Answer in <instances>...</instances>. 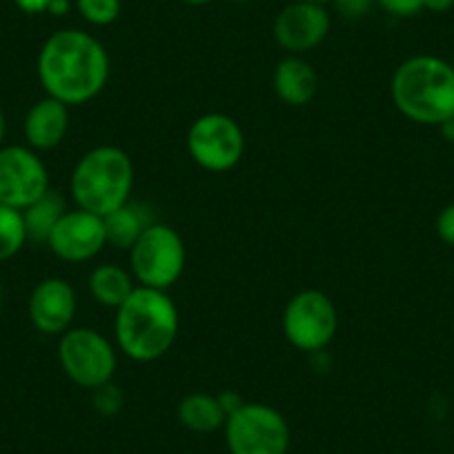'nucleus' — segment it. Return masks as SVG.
Wrapping results in <instances>:
<instances>
[{"instance_id":"2","label":"nucleus","mask_w":454,"mask_h":454,"mask_svg":"<svg viewBox=\"0 0 454 454\" xmlns=\"http://www.w3.org/2000/svg\"><path fill=\"white\" fill-rule=\"evenodd\" d=\"M116 343L128 359L152 364L169 352L178 336V309L168 292L137 286L116 309Z\"/></svg>"},{"instance_id":"5","label":"nucleus","mask_w":454,"mask_h":454,"mask_svg":"<svg viewBox=\"0 0 454 454\" xmlns=\"http://www.w3.org/2000/svg\"><path fill=\"white\" fill-rule=\"evenodd\" d=\"M185 243L174 227L150 223L129 250L132 277L138 286L163 290L172 287L185 270Z\"/></svg>"},{"instance_id":"24","label":"nucleus","mask_w":454,"mask_h":454,"mask_svg":"<svg viewBox=\"0 0 454 454\" xmlns=\"http://www.w3.org/2000/svg\"><path fill=\"white\" fill-rule=\"evenodd\" d=\"M374 3L395 19H412L419 12H423L421 0H374Z\"/></svg>"},{"instance_id":"8","label":"nucleus","mask_w":454,"mask_h":454,"mask_svg":"<svg viewBox=\"0 0 454 454\" xmlns=\"http://www.w3.org/2000/svg\"><path fill=\"white\" fill-rule=\"evenodd\" d=\"M59 361L63 372L87 390L112 383L116 372V352L112 343L91 327H74L60 336Z\"/></svg>"},{"instance_id":"25","label":"nucleus","mask_w":454,"mask_h":454,"mask_svg":"<svg viewBox=\"0 0 454 454\" xmlns=\"http://www.w3.org/2000/svg\"><path fill=\"white\" fill-rule=\"evenodd\" d=\"M436 234L445 246L454 247V203L445 205L436 216Z\"/></svg>"},{"instance_id":"13","label":"nucleus","mask_w":454,"mask_h":454,"mask_svg":"<svg viewBox=\"0 0 454 454\" xmlns=\"http://www.w3.org/2000/svg\"><path fill=\"white\" fill-rule=\"evenodd\" d=\"M76 317V292L63 278H45L29 296V321L43 334H65Z\"/></svg>"},{"instance_id":"1","label":"nucleus","mask_w":454,"mask_h":454,"mask_svg":"<svg viewBox=\"0 0 454 454\" xmlns=\"http://www.w3.org/2000/svg\"><path fill=\"white\" fill-rule=\"evenodd\" d=\"M109 54L103 43L82 29L54 32L38 54V81L47 96L67 107L85 105L105 90Z\"/></svg>"},{"instance_id":"20","label":"nucleus","mask_w":454,"mask_h":454,"mask_svg":"<svg viewBox=\"0 0 454 454\" xmlns=\"http://www.w3.org/2000/svg\"><path fill=\"white\" fill-rule=\"evenodd\" d=\"M27 243V227L20 209L0 203V263L19 254Z\"/></svg>"},{"instance_id":"22","label":"nucleus","mask_w":454,"mask_h":454,"mask_svg":"<svg viewBox=\"0 0 454 454\" xmlns=\"http://www.w3.org/2000/svg\"><path fill=\"white\" fill-rule=\"evenodd\" d=\"M94 405L100 414H116L123 408V395L112 383H105L94 390Z\"/></svg>"},{"instance_id":"33","label":"nucleus","mask_w":454,"mask_h":454,"mask_svg":"<svg viewBox=\"0 0 454 454\" xmlns=\"http://www.w3.org/2000/svg\"><path fill=\"white\" fill-rule=\"evenodd\" d=\"M0 303H3V287H0Z\"/></svg>"},{"instance_id":"17","label":"nucleus","mask_w":454,"mask_h":454,"mask_svg":"<svg viewBox=\"0 0 454 454\" xmlns=\"http://www.w3.org/2000/svg\"><path fill=\"white\" fill-rule=\"evenodd\" d=\"M137 278L128 272V270L119 268V265L105 263L91 272L90 277V292L94 296L96 303L105 305V308L119 309L125 301L129 299L137 286Z\"/></svg>"},{"instance_id":"15","label":"nucleus","mask_w":454,"mask_h":454,"mask_svg":"<svg viewBox=\"0 0 454 454\" xmlns=\"http://www.w3.org/2000/svg\"><path fill=\"white\" fill-rule=\"evenodd\" d=\"M274 91L290 107H303L312 103L318 91V76L312 65L301 56H287L274 69Z\"/></svg>"},{"instance_id":"23","label":"nucleus","mask_w":454,"mask_h":454,"mask_svg":"<svg viewBox=\"0 0 454 454\" xmlns=\"http://www.w3.org/2000/svg\"><path fill=\"white\" fill-rule=\"evenodd\" d=\"M336 14L346 20H361L377 5L374 0H332Z\"/></svg>"},{"instance_id":"18","label":"nucleus","mask_w":454,"mask_h":454,"mask_svg":"<svg viewBox=\"0 0 454 454\" xmlns=\"http://www.w3.org/2000/svg\"><path fill=\"white\" fill-rule=\"evenodd\" d=\"M105 234H107V246L121 247V250H132L134 243L141 239L145 232L150 221H147L145 212L137 205L125 203L123 207L114 209L112 214L103 218Z\"/></svg>"},{"instance_id":"30","label":"nucleus","mask_w":454,"mask_h":454,"mask_svg":"<svg viewBox=\"0 0 454 454\" xmlns=\"http://www.w3.org/2000/svg\"><path fill=\"white\" fill-rule=\"evenodd\" d=\"M5 132H7L5 114H3V109H0V143H3V138H5Z\"/></svg>"},{"instance_id":"31","label":"nucleus","mask_w":454,"mask_h":454,"mask_svg":"<svg viewBox=\"0 0 454 454\" xmlns=\"http://www.w3.org/2000/svg\"><path fill=\"white\" fill-rule=\"evenodd\" d=\"M183 3L192 7H203V5H209V3H214V0H183Z\"/></svg>"},{"instance_id":"29","label":"nucleus","mask_w":454,"mask_h":454,"mask_svg":"<svg viewBox=\"0 0 454 454\" xmlns=\"http://www.w3.org/2000/svg\"><path fill=\"white\" fill-rule=\"evenodd\" d=\"M441 132H443V137L448 138V141H454V119L441 125Z\"/></svg>"},{"instance_id":"26","label":"nucleus","mask_w":454,"mask_h":454,"mask_svg":"<svg viewBox=\"0 0 454 454\" xmlns=\"http://www.w3.org/2000/svg\"><path fill=\"white\" fill-rule=\"evenodd\" d=\"M14 3L23 14H29V16L45 14L51 5V0H14Z\"/></svg>"},{"instance_id":"34","label":"nucleus","mask_w":454,"mask_h":454,"mask_svg":"<svg viewBox=\"0 0 454 454\" xmlns=\"http://www.w3.org/2000/svg\"><path fill=\"white\" fill-rule=\"evenodd\" d=\"M452 67H454V56H452Z\"/></svg>"},{"instance_id":"21","label":"nucleus","mask_w":454,"mask_h":454,"mask_svg":"<svg viewBox=\"0 0 454 454\" xmlns=\"http://www.w3.org/2000/svg\"><path fill=\"white\" fill-rule=\"evenodd\" d=\"M76 12L85 23L94 25V27H107V25L116 23L121 16V0H76Z\"/></svg>"},{"instance_id":"19","label":"nucleus","mask_w":454,"mask_h":454,"mask_svg":"<svg viewBox=\"0 0 454 454\" xmlns=\"http://www.w3.org/2000/svg\"><path fill=\"white\" fill-rule=\"evenodd\" d=\"M67 212L65 207L63 196L56 194V192H47L43 194L36 203H32L29 207L23 209L25 227H27V239L38 243H47L51 230L56 227V223L63 218V214Z\"/></svg>"},{"instance_id":"7","label":"nucleus","mask_w":454,"mask_h":454,"mask_svg":"<svg viewBox=\"0 0 454 454\" xmlns=\"http://www.w3.org/2000/svg\"><path fill=\"white\" fill-rule=\"evenodd\" d=\"M187 150L199 168L214 174L230 172L246 154V134L227 114H203L187 132Z\"/></svg>"},{"instance_id":"9","label":"nucleus","mask_w":454,"mask_h":454,"mask_svg":"<svg viewBox=\"0 0 454 454\" xmlns=\"http://www.w3.org/2000/svg\"><path fill=\"white\" fill-rule=\"evenodd\" d=\"M339 312L327 294L303 290L292 296L283 312V334L301 352H318L334 340Z\"/></svg>"},{"instance_id":"4","label":"nucleus","mask_w":454,"mask_h":454,"mask_svg":"<svg viewBox=\"0 0 454 454\" xmlns=\"http://www.w3.org/2000/svg\"><path fill=\"white\" fill-rule=\"evenodd\" d=\"M69 187L76 207L105 218L129 203L134 187L132 159L121 147H94L76 163Z\"/></svg>"},{"instance_id":"35","label":"nucleus","mask_w":454,"mask_h":454,"mask_svg":"<svg viewBox=\"0 0 454 454\" xmlns=\"http://www.w3.org/2000/svg\"><path fill=\"white\" fill-rule=\"evenodd\" d=\"M452 396H454V392H452Z\"/></svg>"},{"instance_id":"14","label":"nucleus","mask_w":454,"mask_h":454,"mask_svg":"<svg viewBox=\"0 0 454 454\" xmlns=\"http://www.w3.org/2000/svg\"><path fill=\"white\" fill-rule=\"evenodd\" d=\"M69 129V107L60 100L45 96L25 116L23 132L32 150H54L65 141Z\"/></svg>"},{"instance_id":"3","label":"nucleus","mask_w":454,"mask_h":454,"mask_svg":"<svg viewBox=\"0 0 454 454\" xmlns=\"http://www.w3.org/2000/svg\"><path fill=\"white\" fill-rule=\"evenodd\" d=\"M395 107L405 119L441 128L454 119V67L439 56H412L395 69L390 82Z\"/></svg>"},{"instance_id":"10","label":"nucleus","mask_w":454,"mask_h":454,"mask_svg":"<svg viewBox=\"0 0 454 454\" xmlns=\"http://www.w3.org/2000/svg\"><path fill=\"white\" fill-rule=\"evenodd\" d=\"M50 192V174L32 147H0V203L20 209Z\"/></svg>"},{"instance_id":"32","label":"nucleus","mask_w":454,"mask_h":454,"mask_svg":"<svg viewBox=\"0 0 454 454\" xmlns=\"http://www.w3.org/2000/svg\"><path fill=\"white\" fill-rule=\"evenodd\" d=\"M301 3H314V5H330L332 0H301Z\"/></svg>"},{"instance_id":"27","label":"nucleus","mask_w":454,"mask_h":454,"mask_svg":"<svg viewBox=\"0 0 454 454\" xmlns=\"http://www.w3.org/2000/svg\"><path fill=\"white\" fill-rule=\"evenodd\" d=\"M423 10L432 12V14H445L454 7V0H421Z\"/></svg>"},{"instance_id":"11","label":"nucleus","mask_w":454,"mask_h":454,"mask_svg":"<svg viewBox=\"0 0 454 454\" xmlns=\"http://www.w3.org/2000/svg\"><path fill=\"white\" fill-rule=\"evenodd\" d=\"M332 27V16L325 5L294 0L283 7L272 25V36L281 50L290 56L308 54L317 50L327 38Z\"/></svg>"},{"instance_id":"16","label":"nucleus","mask_w":454,"mask_h":454,"mask_svg":"<svg viewBox=\"0 0 454 454\" xmlns=\"http://www.w3.org/2000/svg\"><path fill=\"white\" fill-rule=\"evenodd\" d=\"M178 421L187 430L207 434V432H216L225 427L227 414L223 410L218 395L194 392V395L183 396V401L178 403Z\"/></svg>"},{"instance_id":"6","label":"nucleus","mask_w":454,"mask_h":454,"mask_svg":"<svg viewBox=\"0 0 454 454\" xmlns=\"http://www.w3.org/2000/svg\"><path fill=\"white\" fill-rule=\"evenodd\" d=\"M225 443L230 454H287L290 426L272 405L243 403L227 417Z\"/></svg>"},{"instance_id":"28","label":"nucleus","mask_w":454,"mask_h":454,"mask_svg":"<svg viewBox=\"0 0 454 454\" xmlns=\"http://www.w3.org/2000/svg\"><path fill=\"white\" fill-rule=\"evenodd\" d=\"M69 7H72V3H69V0H51V5L47 12L54 16H65L69 12Z\"/></svg>"},{"instance_id":"12","label":"nucleus","mask_w":454,"mask_h":454,"mask_svg":"<svg viewBox=\"0 0 454 454\" xmlns=\"http://www.w3.org/2000/svg\"><path fill=\"white\" fill-rule=\"evenodd\" d=\"M50 250L67 263H85L103 252L107 246L103 216L85 209H67L47 239Z\"/></svg>"}]
</instances>
